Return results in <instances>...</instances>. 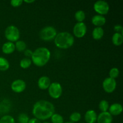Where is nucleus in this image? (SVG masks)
Masks as SVG:
<instances>
[{
	"instance_id": "23",
	"label": "nucleus",
	"mask_w": 123,
	"mask_h": 123,
	"mask_svg": "<svg viewBox=\"0 0 123 123\" xmlns=\"http://www.w3.org/2000/svg\"><path fill=\"white\" fill-rule=\"evenodd\" d=\"M52 123H64V118L60 114L54 113L50 117Z\"/></svg>"
},
{
	"instance_id": "28",
	"label": "nucleus",
	"mask_w": 123,
	"mask_h": 123,
	"mask_svg": "<svg viewBox=\"0 0 123 123\" xmlns=\"http://www.w3.org/2000/svg\"><path fill=\"white\" fill-rule=\"evenodd\" d=\"M109 78H112V79H115V78H118L120 74V71L118 68L117 67H113L109 71Z\"/></svg>"
},
{
	"instance_id": "36",
	"label": "nucleus",
	"mask_w": 123,
	"mask_h": 123,
	"mask_svg": "<svg viewBox=\"0 0 123 123\" xmlns=\"http://www.w3.org/2000/svg\"></svg>"
},
{
	"instance_id": "25",
	"label": "nucleus",
	"mask_w": 123,
	"mask_h": 123,
	"mask_svg": "<svg viewBox=\"0 0 123 123\" xmlns=\"http://www.w3.org/2000/svg\"><path fill=\"white\" fill-rule=\"evenodd\" d=\"M69 118L70 120V122L73 123H77L80 121V118H81V114L78 112H74L71 114Z\"/></svg>"
},
{
	"instance_id": "34",
	"label": "nucleus",
	"mask_w": 123,
	"mask_h": 123,
	"mask_svg": "<svg viewBox=\"0 0 123 123\" xmlns=\"http://www.w3.org/2000/svg\"><path fill=\"white\" fill-rule=\"evenodd\" d=\"M73 123L70 122V121H68V122H66V123Z\"/></svg>"
},
{
	"instance_id": "12",
	"label": "nucleus",
	"mask_w": 123,
	"mask_h": 123,
	"mask_svg": "<svg viewBox=\"0 0 123 123\" xmlns=\"http://www.w3.org/2000/svg\"><path fill=\"white\" fill-rule=\"evenodd\" d=\"M50 84H51V82H50V79L48 76H46L40 77L38 79V82H37L38 88L42 90L48 89Z\"/></svg>"
},
{
	"instance_id": "20",
	"label": "nucleus",
	"mask_w": 123,
	"mask_h": 123,
	"mask_svg": "<svg viewBox=\"0 0 123 123\" xmlns=\"http://www.w3.org/2000/svg\"><path fill=\"white\" fill-rule=\"evenodd\" d=\"M14 45H15V49L19 52H23L26 49V44L24 41H17Z\"/></svg>"
},
{
	"instance_id": "9",
	"label": "nucleus",
	"mask_w": 123,
	"mask_h": 123,
	"mask_svg": "<svg viewBox=\"0 0 123 123\" xmlns=\"http://www.w3.org/2000/svg\"><path fill=\"white\" fill-rule=\"evenodd\" d=\"M102 86L107 93H112L115 91L117 87V82L115 79L111 78H106L104 79L102 84Z\"/></svg>"
},
{
	"instance_id": "2",
	"label": "nucleus",
	"mask_w": 123,
	"mask_h": 123,
	"mask_svg": "<svg viewBox=\"0 0 123 123\" xmlns=\"http://www.w3.org/2000/svg\"><path fill=\"white\" fill-rule=\"evenodd\" d=\"M50 55V52L48 48L40 47L33 52L31 61L37 67H43L49 62Z\"/></svg>"
},
{
	"instance_id": "11",
	"label": "nucleus",
	"mask_w": 123,
	"mask_h": 123,
	"mask_svg": "<svg viewBox=\"0 0 123 123\" xmlns=\"http://www.w3.org/2000/svg\"><path fill=\"white\" fill-rule=\"evenodd\" d=\"M113 117L109 112H102L97 115V123H112Z\"/></svg>"
},
{
	"instance_id": "7",
	"label": "nucleus",
	"mask_w": 123,
	"mask_h": 123,
	"mask_svg": "<svg viewBox=\"0 0 123 123\" xmlns=\"http://www.w3.org/2000/svg\"><path fill=\"white\" fill-rule=\"evenodd\" d=\"M94 10L99 15L104 16L108 13L109 11V5L106 1L98 0L94 4Z\"/></svg>"
},
{
	"instance_id": "31",
	"label": "nucleus",
	"mask_w": 123,
	"mask_h": 123,
	"mask_svg": "<svg viewBox=\"0 0 123 123\" xmlns=\"http://www.w3.org/2000/svg\"><path fill=\"white\" fill-rule=\"evenodd\" d=\"M32 53H33V52L31 50H30V49H26V50H24V55H25V56H26V58H30L32 56Z\"/></svg>"
},
{
	"instance_id": "19",
	"label": "nucleus",
	"mask_w": 123,
	"mask_h": 123,
	"mask_svg": "<svg viewBox=\"0 0 123 123\" xmlns=\"http://www.w3.org/2000/svg\"><path fill=\"white\" fill-rule=\"evenodd\" d=\"M10 64L5 58L0 56V71H6L9 68Z\"/></svg>"
},
{
	"instance_id": "29",
	"label": "nucleus",
	"mask_w": 123,
	"mask_h": 123,
	"mask_svg": "<svg viewBox=\"0 0 123 123\" xmlns=\"http://www.w3.org/2000/svg\"><path fill=\"white\" fill-rule=\"evenodd\" d=\"M24 1L22 0H12L10 1L11 6L14 7H18L22 4Z\"/></svg>"
},
{
	"instance_id": "1",
	"label": "nucleus",
	"mask_w": 123,
	"mask_h": 123,
	"mask_svg": "<svg viewBox=\"0 0 123 123\" xmlns=\"http://www.w3.org/2000/svg\"><path fill=\"white\" fill-rule=\"evenodd\" d=\"M32 112L36 118L44 121L50 118L55 113V106L49 101L41 100L34 105Z\"/></svg>"
},
{
	"instance_id": "17",
	"label": "nucleus",
	"mask_w": 123,
	"mask_h": 123,
	"mask_svg": "<svg viewBox=\"0 0 123 123\" xmlns=\"http://www.w3.org/2000/svg\"><path fill=\"white\" fill-rule=\"evenodd\" d=\"M104 36V30L102 27H96L92 32V38L96 40L102 39Z\"/></svg>"
},
{
	"instance_id": "22",
	"label": "nucleus",
	"mask_w": 123,
	"mask_h": 123,
	"mask_svg": "<svg viewBox=\"0 0 123 123\" xmlns=\"http://www.w3.org/2000/svg\"><path fill=\"white\" fill-rule=\"evenodd\" d=\"M31 64H32L31 60L28 58H24L22 59L20 61V67L24 69H26V68H29L31 66Z\"/></svg>"
},
{
	"instance_id": "4",
	"label": "nucleus",
	"mask_w": 123,
	"mask_h": 123,
	"mask_svg": "<svg viewBox=\"0 0 123 123\" xmlns=\"http://www.w3.org/2000/svg\"><path fill=\"white\" fill-rule=\"evenodd\" d=\"M57 35L56 29L52 26H47L43 28L39 32L40 38L44 41H51L55 39Z\"/></svg>"
},
{
	"instance_id": "3",
	"label": "nucleus",
	"mask_w": 123,
	"mask_h": 123,
	"mask_svg": "<svg viewBox=\"0 0 123 123\" xmlns=\"http://www.w3.org/2000/svg\"><path fill=\"white\" fill-rule=\"evenodd\" d=\"M54 40L55 46L61 49H68L74 43V38L73 35L66 31L57 33Z\"/></svg>"
},
{
	"instance_id": "24",
	"label": "nucleus",
	"mask_w": 123,
	"mask_h": 123,
	"mask_svg": "<svg viewBox=\"0 0 123 123\" xmlns=\"http://www.w3.org/2000/svg\"><path fill=\"white\" fill-rule=\"evenodd\" d=\"M98 108L102 112H107L109 108V102L106 100H102L99 103Z\"/></svg>"
},
{
	"instance_id": "16",
	"label": "nucleus",
	"mask_w": 123,
	"mask_h": 123,
	"mask_svg": "<svg viewBox=\"0 0 123 123\" xmlns=\"http://www.w3.org/2000/svg\"><path fill=\"white\" fill-rule=\"evenodd\" d=\"M15 50V45L13 42H7L2 46V51L5 54H11Z\"/></svg>"
},
{
	"instance_id": "8",
	"label": "nucleus",
	"mask_w": 123,
	"mask_h": 123,
	"mask_svg": "<svg viewBox=\"0 0 123 123\" xmlns=\"http://www.w3.org/2000/svg\"><path fill=\"white\" fill-rule=\"evenodd\" d=\"M87 31V28L84 22H78L74 25L73 29L74 36L77 38H82L84 37Z\"/></svg>"
},
{
	"instance_id": "18",
	"label": "nucleus",
	"mask_w": 123,
	"mask_h": 123,
	"mask_svg": "<svg viewBox=\"0 0 123 123\" xmlns=\"http://www.w3.org/2000/svg\"><path fill=\"white\" fill-rule=\"evenodd\" d=\"M112 43L115 46H120L122 44L123 42V36L120 33L115 32L112 37Z\"/></svg>"
},
{
	"instance_id": "6",
	"label": "nucleus",
	"mask_w": 123,
	"mask_h": 123,
	"mask_svg": "<svg viewBox=\"0 0 123 123\" xmlns=\"http://www.w3.org/2000/svg\"><path fill=\"white\" fill-rule=\"evenodd\" d=\"M48 92L50 97L54 99H58L62 95V86L58 82L51 83L48 88Z\"/></svg>"
},
{
	"instance_id": "15",
	"label": "nucleus",
	"mask_w": 123,
	"mask_h": 123,
	"mask_svg": "<svg viewBox=\"0 0 123 123\" xmlns=\"http://www.w3.org/2000/svg\"><path fill=\"white\" fill-rule=\"evenodd\" d=\"M84 118L86 123H96L97 122V115L94 111L90 109L86 112Z\"/></svg>"
},
{
	"instance_id": "26",
	"label": "nucleus",
	"mask_w": 123,
	"mask_h": 123,
	"mask_svg": "<svg viewBox=\"0 0 123 123\" xmlns=\"http://www.w3.org/2000/svg\"><path fill=\"white\" fill-rule=\"evenodd\" d=\"M0 123H15L14 118L11 115H4L0 119Z\"/></svg>"
},
{
	"instance_id": "32",
	"label": "nucleus",
	"mask_w": 123,
	"mask_h": 123,
	"mask_svg": "<svg viewBox=\"0 0 123 123\" xmlns=\"http://www.w3.org/2000/svg\"><path fill=\"white\" fill-rule=\"evenodd\" d=\"M28 123H42L41 121L38 119L36 118H33L30 119Z\"/></svg>"
},
{
	"instance_id": "30",
	"label": "nucleus",
	"mask_w": 123,
	"mask_h": 123,
	"mask_svg": "<svg viewBox=\"0 0 123 123\" xmlns=\"http://www.w3.org/2000/svg\"><path fill=\"white\" fill-rule=\"evenodd\" d=\"M114 30L117 33H120L122 35L123 34V27L121 25H119V24L115 25L114 27Z\"/></svg>"
},
{
	"instance_id": "10",
	"label": "nucleus",
	"mask_w": 123,
	"mask_h": 123,
	"mask_svg": "<svg viewBox=\"0 0 123 123\" xmlns=\"http://www.w3.org/2000/svg\"><path fill=\"white\" fill-rule=\"evenodd\" d=\"M26 83L22 79H16L11 84V89L16 93L22 92L26 88Z\"/></svg>"
},
{
	"instance_id": "33",
	"label": "nucleus",
	"mask_w": 123,
	"mask_h": 123,
	"mask_svg": "<svg viewBox=\"0 0 123 123\" xmlns=\"http://www.w3.org/2000/svg\"><path fill=\"white\" fill-rule=\"evenodd\" d=\"M24 1V2H26V3H32V2H35L34 0H25V1Z\"/></svg>"
},
{
	"instance_id": "27",
	"label": "nucleus",
	"mask_w": 123,
	"mask_h": 123,
	"mask_svg": "<svg viewBox=\"0 0 123 123\" xmlns=\"http://www.w3.org/2000/svg\"><path fill=\"white\" fill-rule=\"evenodd\" d=\"M18 122L19 123H28L29 117L28 116L27 114L25 113H21L18 116Z\"/></svg>"
},
{
	"instance_id": "13",
	"label": "nucleus",
	"mask_w": 123,
	"mask_h": 123,
	"mask_svg": "<svg viewBox=\"0 0 123 123\" xmlns=\"http://www.w3.org/2000/svg\"><path fill=\"white\" fill-rule=\"evenodd\" d=\"M123 112V106L120 103H114L109 106V112L112 116H117L120 115Z\"/></svg>"
},
{
	"instance_id": "35",
	"label": "nucleus",
	"mask_w": 123,
	"mask_h": 123,
	"mask_svg": "<svg viewBox=\"0 0 123 123\" xmlns=\"http://www.w3.org/2000/svg\"><path fill=\"white\" fill-rule=\"evenodd\" d=\"M43 123H49V122H47V121H44V122H43Z\"/></svg>"
},
{
	"instance_id": "14",
	"label": "nucleus",
	"mask_w": 123,
	"mask_h": 123,
	"mask_svg": "<svg viewBox=\"0 0 123 123\" xmlns=\"http://www.w3.org/2000/svg\"><path fill=\"white\" fill-rule=\"evenodd\" d=\"M106 19L104 16L96 14L94 15L91 19V22L94 25L97 27H101L106 24Z\"/></svg>"
},
{
	"instance_id": "5",
	"label": "nucleus",
	"mask_w": 123,
	"mask_h": 123,
	"mask_svg": "<svg viewBox=\"0 0 123 123\" xmlns=\"http://www.w3.org/2000/svg\"><path fill=\"white\" fill-rule=\"evenodd\" d=\"M5 37L10 42H16L20 38V31L18 27L14 25H9L5 30Z\"/></svg>"
},
{
	"instance_id": "21",
	"label": "nucleus",
	"mask_w": 123,
	"mask_h": 123,
	"mask_svg": "<svg viewBox=\"0 0 123 123\" xmlns=\"http://www.w3.org/2000/svg\"><path fill=\"white\" fill-rule=\"evenodd\" d=\"M74 18L78 22H83L85 19V13L83 10H79L75 13Z\"/></svg>"
}]
</instances>
